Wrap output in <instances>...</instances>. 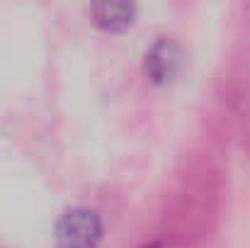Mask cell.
I'll return each mask as SVG.
<instances>
[{
    "label": "cell",
    "mask_w": 250,
    "mask_h": 248,
    "mask_svg": "<svg viewBox=\"0 0 250 248\" xmlns=\"http://www.w3.org/2000/svg\"><path fill=\"white\" fill-rule=\"evenodd\" d=\"M102 239V222L92 209H71L56 224L59 248H97Z\"/></svg>",
    "instance_id": "6da1fadb"
},
{
    "label": "cell",
    "mask_w": 250,
    "mask_h": 248,
    "mask_svg": "<svg viewBox=\"0 0 250 248\" xmlns=\"http://www.w3.org/2000/svg\"><path fill=\"white\" fill-rule=\"evenodd\" d=\"M180 66V54L172 44L167 42H158L148 54H146V71L151 73V78L158 83H166L175 76Z\"/></svg>",
    "instance_id": "7a4b0ae2"
},
{
    "label": "cell",
    "mask_w": 250,
    "mask_h": 248,
    "mask_svg": "<svg viewBox=\"0 0 250 248\" xmlns=\"http://www.w3.org/2000/svg\"><path fill=\"white\" fill-rule=\"evenodd\" d=\"M90 15L97 27L119 32L134 22V5L129 2H97L90 7Z\"/></svg>",
    "instance_id": "3957f363"
},
{
    "label": "cell",
    "mask_w": 250,
    "mask_h": 248,
    "mask_svg": "<svg viewBox=\"0 0 250 248\" xmlns=\"http://www.w3.org/2000/svg\"><path fill=\"white\" fill-rule=\"evenodd\" d=\"M151 248H158V246H151Z\"/></svg>",
    "instance_id": "277c9868"
}]
</instances>
